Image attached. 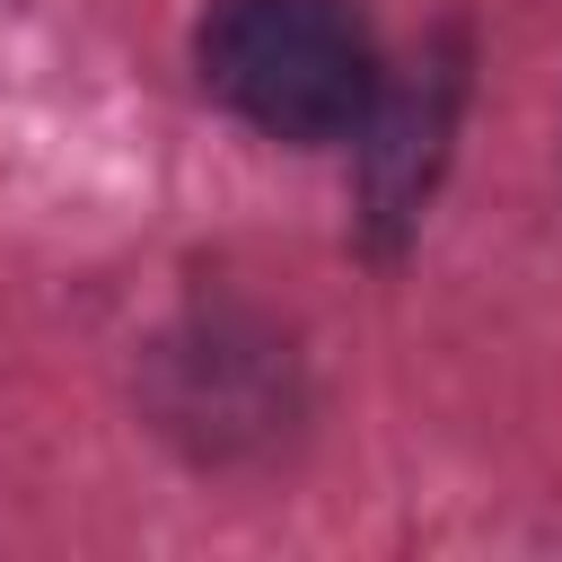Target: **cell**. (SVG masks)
<instances>
[{
	"label": "cell",
	"instance_id": "cell-1",
	"mask_svg": "<svg viewBox=\"0 0 562 562\" xmlns=\"http://www.w3.org/2000/svg\"><path fill=\"white\" fill-rule=\"evenodd\" d=\"M202 88L263 140L334 149L378 105V35L360 0H211L193 26Z\"/></svg>",
	"mask_w": 562,
	"mask_h": 562
},
{
	"label": "cell",
	"instance_id": "cell-2",
	"mask_svg": "<svg viewBox=\"0 0 562 562\" xmlns=\"http://www.w3.org/2000/svg\"><path fill=\"white\" fill-rule=\"evenodd\" d=\"M149 413L176 448H193L202 465L255 457L290 430L299 413V369L290 342L237 307H202L184 316L158 351H149Z\"/></svg>",
	"mask_w": 562,
	"mask_h": 562
},
{
	"label": "cell",
	"instance_id": "cell-3",
	"mask_svg": "<svg viewBox=\"0 0 562 562\" xmlns=\"http://www.w3.org/2000/svg\"><path fill=\"white\" fill-rule=\"evenodd\" d=\"M457 97H465V53L457 35H439L413 70L378 79V105L369 123L351 132L369 176H360V211H369V246H404V228L422 220L430 202V176L448 158V123H457Z\"/></svg>",
	"mask_w": 562,
	"mask_h": 562
}]
</instances>
